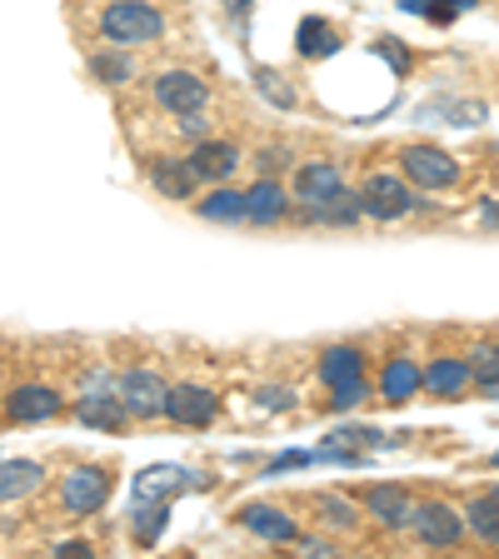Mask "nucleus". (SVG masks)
<instances>
[{
    "mask_svg": "<svg viewBox=\"0 0 499 559\" xmlns=\"http://www.w3.org/2000/svg\"><path fill=\"white\" fill-rule=\"evenodd\" d=\"M100 35L110 46H151L165 35V15L145 0H116L110 11L100 15Z\"/></svg>",
    "mask_w": 499,
    "mask_h": 559,
    "instance_id": "obj_1",
    "label": "nucleus"
},
{
    "mask_svg": "<svg viewBox=\"0 0 499 559\" xmlns=\"http://www.w3.org/2000/svg\"><path fill=\"white\" fill-rule=\"evenodd\" d=\"M400 165H405V175L415 180L419 190L460 186V160H454L450 151H440V145H409V151L400 155Z\"/></svg>",
    "mask_w": 499,
    "mask_h": 559,
    "instance_id": "obj_2",
    "label": "nucleus"
},
{
    "mask_svg": "<svg viewBox=\"0 0 499 559\" xmlns=\"http://www.w3.org/2000/svg\"><path fill=\"white\" fill-rule=\"evenodd\" d=\"M415 200L419 195L405 186V180H395V175H370L360 190V210L375 215V221H400V215L415 210Z\"/></svg>",
    "mask_w": 499,
    "mask_h": 559,
    "instance_id": "obj_3",
    "label": "nucleus"
},
{
    "mask_svg": "<svg viewBox=\"0 0 499 559\" xmlns=\"http://www.w3.org/2000/svg\"><path fill=\"white\" fill-rule=\"evenodd\" d=\"M165 390H170V384H165L155 370H126V374H120V384H116V395H120V405H126V415H135V419L165 415Z\"/></svg>",
    "mask_w": 499,
    "mask_h": 559,
    "instance_id": "obj_4",
    "label": "nucleus"
},
{
    "mask_svg": "<svg viewBox=\"0 0 499 559\" xmlns=\"http://www.w3.org/2000/svg\"><path fill=\"white\" fill-rule=\"evenodd\" d=\"M409 524H415V535L430 549H454L460 539H465V514L450 510V504H440V500L409 510Z\"/></svg>",
    "mask_w": 499,
    "mask_h": 559,
    "instance_id": "obj_5",
    "label": "nucleus"
},
{
    "mask_svg": "<svg viewBox=\"0 0 499 559\" xmlns=\"http://www.w3.org/2000/svg\"><path fill=\"white\" fill-rule=\"evenodd\" d=\"M155 100H161V110H170V116H190V110H205L210 91L190 70H165V75H155Z\"/></svg>",
    "mask_w": 499,
    "mask_h": 559,
    "instance_id": "obj_6",
    "label": "nucleus"
},
{
    "mask_svg": "<svg viewBox=\"0 0 499 559\" xmlns=\"http://www.w3.org/2000/svg\"><path fill=\"white\" fill-rule=\"evenodd\" d=\"M105 500H110V475L95 465L70 469L66 485H60V504H66L70 514H95Z\"/></svg>",
    "mask_w": 499,
    "mask_h": 559,
    "instance_id": "obj_7",
    "label": "nucleus"
},
{
    "mask_svg": "<svg viewBox=\"0 0 499 559\" xmlns=\"http://www.w3.org/2000/svg\"><path fill=\"white\" fill-rule=\"evenodd\" d=\"M165 415L175 425H210L221 415V395H210L205 384H175V390H165Z\"/></svg>",
    "mask_w": 499,
    "mask_h": 559,
    "instance_id": "obj_8",
    "label": "nucleus"
},
{
    "mask_svg": "<svg viewBox=\"0 0 499 559\" xmlns=\"http://www.w3.org/2000/svg\"><path fill=\"white\" fill-rule=\"evenodd\" d=\"M60 390H50V384H21L15 395H5V415L15 419V425H40V419H56L60 415Z\"/></svg>",
    "mask_w": 499,
    "mask_h": 559,
    "instance_id": "obj_9",
    "label": "nucleus"
},
{
    "mask_svg": "<svg viewBox=\"0 0 499 559\" xmlns=\"http://www.w3.org/2000/svg\"><path fill=\"white\" fill-rule=\"evenodd\" d=\"M419 384H425L435 400H460L470 384H475V374H470V360L440 355V360H430L425 370H419Z\"/></svg>",
    "mask_w": 499,
    "mask_h": 559,
    "instance_id": "obj_10",
    "label": "nucleus"
},
{
    "mask_svg": "<svg viewBox=\"0 0 499 559\" xmlns=\"http://www.w3.org/2000/svg\"><path fill=\"white\" fill-rule=\"evenodd\" d=\"M295 195L310 210L335 205V200L345 195V180H340L335 165H300V170H295Z\"/></svg>",
    "mask_w": 499,
    "mask_h": 559,
    "instance_id": "obj_11",
    "label": "nucleus"
},
{
    "mask_svg": "<svg viewBox=\"0 0 499 559\" xmlns=\"http://www.w3.org/2000/svg\"><path fill=\"white\" fill-rule=\"evenodd\" d=\"M235 165H240V151H235L230 140H200L195 155H190V170H195V180H210V186L230 180Z\"/></svg>",
    "mask_w": 499,
    "mask_h": 559,
    "instance_id": "obj_12",
    "label": "nucleus"
},
{
    "mask_svg": "<svg viewBox=\"0 0 499 559\" xmlns=\"http://www.w3.org/2000/svg\"><path fill=\"white\" fill-rule=\"evenodd\" d=\"M195 479H190V469H175V465H155L145 469V475L135 479V504H165L170 495H180V489H190Z\"/></svg>",
    "mask_w": 499,
    "mask_h": 559,
    "instance_id": "obj_13",
    "label": "nucleus"
},
{
    "mask_svg": "<svg viewBox=\"0 0 499 559\" xmlns=\"http://www.w3.org/2000/svg\"><path fill=\"white\" fill-rule=\"evenodd\" d=\"M240 520H245L250 535L270 539V545H295V535H300V524H295L285 510H275V504H250Z\"/></svg>",
    "mask_w": 499,
    "mask_h": 559,
    "instance_id": "obj_14",
    "label": "nucleus"
},
{
    "mask_svg": "<svg viewBox=\"0 0 499 559\" xmlns=\"http://www.w3.org/2000/svg\"><path fill=\"white\" fill-rule=\"evenodd\" d=\"M285 210H290V195L275 180H256V186L245 190V221L275 225V221H285Z\"/></svg>",
    "mask_w": 499,
    "mask_h": 559,
    "instance_id": "obj_15",
    "label": "nucleus"
},
{
    "mask_svg": "<svg viewBox=\"0 0 499 559\" xmlns=\"http://www.w3.org/2000/svg\"><path fill=\"white\" fill-rule=\"evenodd\" d=\"M365 510H370L375 520L384 524V530H405L415 504H409V495L400 485H375L370 495H365Z\"/></svg>",
    "mask_w": 499,
    "mask_h": 559,
    "instance_id": "obj_16",
    "label": "nucleus"
},
{
    "mask_svg": "<svg viewBox=\"0 0 499 559\" xmlns=\"http://www.w3.org/2000/svg\"><path fill=\"white\" fill-rule=\"evenodd\" d=\"M46 479V469L35 460H0V500H25Z\"/></svg>",
    "mask_w": 499,
    "mask_h": 559,
    "instance_id": "obj_17",
    "label": "nucleus"
},
{
    "mask_svg": "<svg viewBox=\"0 0 499 559\" xmlns=\"http://www.w3.org/2000/svg\"><path fill=\"white\" fill-rule=\"evenodd\" d=\"M380 395L390 400V405H405L409 395H419V365L395 355V360L380 370Z\"/></svg>",
    "mask_w": 499,
    "mask_h": 559,
    "instance_id": "obj_18",
    "label": "nucleus"
},
{
    "mask_svg": "<svg viewBox=\"0 0 499 559\" xmlns=\"http://www.w3.org/2000/svg\"><path fill=\"white\" fill-rule=\"evenodd\" d=\"M151 180H155V190H161V195H170V200H186V195H195V170H190V160H155L151 165Z\"/></svg>",
    "mask_w": 499,
    "mask_h": 559,
    "instance_id": "obj_19",
    "label": "nucleus"
},
{
    "mask_svg": "<svg viewBox=\"0 0 499 559\" xmlns=\"http://www.w3.org/2000/svg\"><path fill=\"white\" fill-rule=\"evenodd\" d=\"M365 374V355L355 345H335V349H325L320 355V380L335 390V384H345V380H360Z\"/></svg>",
    "mask_w": 499,
    "mask_h": 559,
    "instance_id": "obj_20",
    "label": "nucleus"
},
{
    "mask_svg": "<svg viewBox=\"0 0 499 559\" xmlns=\"http://www.w3.org/2000/svg\"><path fill=\"white\" fill-rule=\"evenodd\" d=\"M295 46H300V56L325 60V56H335V50H340V35H335V25H330V21H320V15H305L300 35H295Z\"/></svg>",
    "mask_w": 499,
    "mask_h": 559,
    "instance_id": "obj_21",
    "label": "nucleus"
},
{
    "mask_svg": "<svg viewBox=\"0 0 499 559\" xmlns=\"http://www.w3.org/2000/svg\"><path fill=\"white\" fill-rule=\"evenodd\" d=\"M81 425H91V430H120V425H126V405H120V395H85L81 400Z\"/></svg>",
    "mask_w": 499,
    "mask_h": 559,
    "instance_id": "obj_22",
    "label": "nucleus"
},
{
    "mask_svg": "<svg viewBox=\"0 0 499 559\" xmlns=\"http://www.w3.org/2000/svg\"><path fill=\"white\" fill-rule=\"evenodd\" d=\"M200 215H205V221H221V225L245 221V190L215 186V195H210V200H200Z\"/></svg>",
    "mask_w": 499,
    "mask_h": 559,
    "instance_id": "obj_23",
    "label": "nucleus"
},
{
    "mask_svg": "<svg viewBox=\"0 0 499 559\" xmlns=\"http://www.w3.org/2000/svg\"><path fill=\"white\" fill-rule=\"evenodd\" d=\"M465 530H475L485 545H499V504L489 500V495H479V500L465 510Z\"/></svg>",
    "mask_w": 499,
    "mask_h": 559,
    "instance_id": "obj_24",
    "label": "nucleus"
},
{
    "mask_svg": "<svg viewBox=\"0 0 499 559\" xmlns=\"http://www.w3.org/2000/svg\"><path fill=\"white\" fill-rule=\"evenodd\" d=\"M314 510H320V520H325L330 530H355V524H360V514H355V504H349L345 495H320Z\"/></svg>",
    "mask_w": 499,
    "mask_h": 559,
    "instance_id": "obj_25",
    "label": "nucleus"
},
{
    "mask_svg": "<svg viewBox=\"0 0 499 559\" xmlns=\"http://www.w3.org/2000/svg\"><path fill=\"white\" fill-rule=\"evenodd\" d=\"M165 504H135V539L140 545H155V539L165 535Z\"/></svg>",
    "mask_w": 499,
    "mask_h": 559,
    "instance_id": "obj_26",
    "label": "nucleus"
},
{
    "mask_svg": "<svg viewBox=\"0 0 499 559\" xmlns=\"http://www.w3.org/2000/svg\"><path fill=\"white\" fill-rule=\"evenodd\" d=\"M91 70L100 75L105 85H126L130 75H135V60H130V56H95Z\"/></svg>",
    "mask_w": 499,
    "mask_h": 559,
    "instance_id": "obj_27",
    "label": "nucleus"
},
{
    "mask_svg": "<svg viewBox=\"0 0 499 559\" xmlns=\"http://www.w3.org/2000/svg\"><path fill=\"white\" fill-rule=\"evenodd\" d=\"M470 374H475V384L499 380V345H475L470 349Z\"/></svg>",
    "mask_w": 499,
    "mask_h": 559,
    "instance_id": "obj_28",
    "label": "nucleus"
},
{
    "mask_svg": "<svg viewBox=\"0 0 499 559\" xmlns=\"http://www.w3.org/2000/svg\"><path fill=\"white\" fill-rule=\"evenodd\" d=\"M360 400H370V384H365V374H360V380H345V384H335V390H330V405H335V409H349V405H360Z\"/></svg>",
    "mask_w": 499,
    "mask_h": 559,
    "instance_id": "obj_29",
    "label": "nucleus"
},
{
    "mask_svg": "<svg viewBox=\"0 0 499 559\" xmlns=\"http://www.w3.org/2000/svg\"><path fill=\"white\" fill-rule=\"evenodd\" d=\"M256 85H260V91H265L275 105H285V110H290V105H295V91H290V85H285V81H280L275 70H260V75H256Z\"/></svg>",
    "mask_w": 499,
    "mask_h": 559,
    "instance_id": "obj_30",
    "label": "nucleus"
},
{
    "mask_svg": "<svg viewBox=\"0 0 499 559\" xmlns=\"http://www.w3.org/2000/svg\"><path fill=\"white\" fill-rule=\"evenodd\" d=\"M340 450H349V444H360V450H370V444H380V430H370V425H349V430H340Z\"/></svg>",
    "mask_w": 499,
    "mask_h": 559,
    "instance_id": "obj_31",
    "label": "nucleus"
},
{
    "mask_svg": "<svg viewBox=\"0 0 499 559\" xmlns=\"http://www.w3.org/2000/svg\"><path fill=\"white\" fill-rule=\"evenodd\" d=\"M256 400H260L265 409H290V405H295V395L285 390V384H265V390H260Z\"/></svg>",
    "mask_w": 499,
    "mask_h": 559,
    "instance_id": "obj_32",
    "label": "nucleus"
},
{
    "mask_svg": "<svg viewBox=\"0 0 499 559\" xmlns=\"http://www.w3.org/2000/svg\"><path fill=\"white\" fill-rule=\"evenodd\" d=\"M310 460H314V454H305V450H285L275 460V469H295V465H310Z\"/></svg>",
    "mask_w": 499,
    "mask_h": 559,
    "instance_id": "obj_33",
    "label": "nucleus"
},
{
    "mask_svg": "<svg viewBox=\"0 0 499 559\" xmlns=\"http://www.w3.org/2000/svg\"><path fill=\"white\" fill-rule=\"evenodd\" d=\"M56 555H66V559H85V555H91V545H85V539H66V545H56Z\"/></svg>",
    "mask_w": 499,
    "mask_h": 559,
    "instance_id": "obj_34",
    "label": "nucleus"
},
{
    "mask_svg": "<svg viewBox=\"0 0 499 559\" xmlns=\"http://www.w3.org/2000/svg\"><path fill=\"white\" fill-rule=\"evenodd\" d=\"M295 545H300L305 555H335V549H330L325 539H305V535H295Z\"/></svg>",
    "mask_w": 499,
    "mask_h": 559,
    "instance_id": "obj_35",
    "label": "nucleus"
},
{
    "mask_svg": "<svg viewBox=\"0 0 499 559\" xmlns=\"http://www.w3.org/2000/svg\"><path fill=\"white\" fill-rule=\"evenodd\" d=\"M180 130H186V135H205V116H200V110H190V116L180 120Z\"/></svg>",
    "mask_w": 499,
    "mask_h": 559,
    "instance_id": "obj_36",
    "label": "nucleus"
},
{
    "mask_svg": "<svg viewBox=\"0 0 499 559\" xmlns=\"http://www.w3.org/2000/svg\"><path fill=\"white\" fill-rule=\"evenodd\" d=\"M380 50H384V56H390V66H395L400 75H405V66H409V60H405V50H400V46H390V40H384Z\"/></svg>",
    "mask_w": 499,
    "mask_h": 559,
    "instance_id": "obj_37",
    "label": "nucleus"
},
{
    "mask_svg": "<svg viewBox=\"0 0 499 559\" xmlns=\"http://www.w3.org/2000/svg\"><path fill=\"white\" fill-rule=\"evenodd\" d=\"M479 395H485V400H499V380H489V384H479Z\"/></svg>",
    "mask_w": 499,
    "mask_h": 559,
    "instance_id": "obj_38",
    "label": "nucleus"
},
{
    "mask_svg": "<svg viewBox=\"0 0 499 559\" xmlns=\"http://www.w3.org/2000/svg\"><path fill=\"white\" fill-rule=\"evenodd\" d=\"M489 500H495V504H499V489H495V495H489Z\"/></svg>",
    "mask_w": 499,
    "mask_h": 559,
    "instance_id": "obj_39",
    "label": "nucleus"
},
{
    "mask_svg": "<svg viewBox=\"0 0 499 559\" xmlns=\"http://www.w3.org/2000/svg\"><path fill=\"white\" fill-rule=\"evenodd\" d=\"M495 465H499V454H495Z\"/></svg>",
    "mask_w": 499,
    "mask_h": 559,
    "instance_id": "obj_40",
    "label": "nucleus"
}]
</instances>
